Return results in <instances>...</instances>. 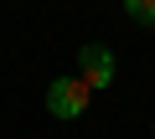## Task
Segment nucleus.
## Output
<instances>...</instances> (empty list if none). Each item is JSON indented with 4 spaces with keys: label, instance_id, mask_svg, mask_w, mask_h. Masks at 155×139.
I'll use <instances>...</instances> for the list:
<instances>
[{
    "label": "nucleus",
    "instance_id": "nucleus-1",
    "mask_svg": "<svg viewBox=\"0 0 155 139\" xmlns=\"http://www.w3.org/2000/svg\"><path fill=\"white\" fill-rule=\"evenodd\" d=\"M88 103H93V88L83 83V77H57L52 88H47V108L57 113V118H83L88 113Z\"/></svg>",
    "mask_w": 155,
    "mask_h": 139
},
{
    "label": "nucleus",
    "instance_id": "nucleus-2",
    "mask_svg": "<svg viewBox=\"0 0 155 139\" xmlns=\"http://www.w3.org/2000/svg\"><path fill=\"white\" fill-rule=\"evenodd\" d=\"M78 77H83L93 93H98V88H109V83H114V52H109V46H98V41L78 46Z\"/></svg>",
    "mask_w": 155,
    "mask_h": 139
},
{
    "label": "nucleus",
    "instance_id": "nucleus-3",
    "mask_svg": "<svg viewBox=\"0 0 155 139\" xmlns=\"http://www.w3.org/2000/svg\"><path fill=\"white\" fill-rule=\"evenodd\" d=\"M124 11H129V21H140V26H155V0H124Z\"/></svg>",
    "mask_w": 155,
    "mask_h": 139
}]
</instances>
